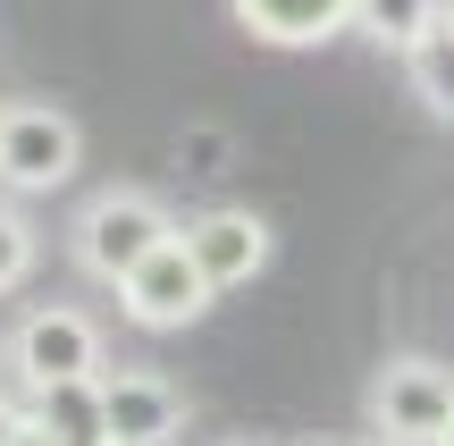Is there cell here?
Listing matches in <instances>:
<instances>
[{"label": "cell", "instance_id": "obj_7", "mask_svg": "<svg viewBox=\"0 0 454 446\" xmlns=\"http://www.w3.org/2000/svg\"><path fill=\"white\" fill-rule=\"evenodd\" d=\"M185 396L160 371H101V446H177Z\"/></svg>", "mask_w": 454, "mask_h": 446}, {"label": "cell", "instance_id": "obj_9", "mask_svg": "<svg viewBox=\"0 0 454 446\" xmlns=\"http://www.w3.org/2000/svg\"><path fill=\"white\" fill-rule=\"evenodd\" d=\"M446 26V0H354V26L371 51H387V59H404L412 43H429V34Z\"/></svg>", "mask_w": 454, "mask_h": 446}, {"label": "cell", "instance_id": "obj_14", "mask_svg": "<svg viewBox=\"0 0 454 446\" xmlns=\"http://www.w3.org/2000/svg\"><path fill=\"white\" fill-rule=\"evenodd\" d=\"M26 421H34L26 404H9V396H0V446H26Z\"/></svg>", "mask_w": 454, "mask_h": 446}, {"label": "cell", "instance_id": "obj_18", "mask_svg": "<svg viewBox=\"0 0 454 446\" xmlns=\"http://www.w3.org/2000/svg\"><path fill=\"white\" fill-rule=\"evenodd\" d=\"M446 446H454V438H446Z\"/></svg>", "mask_w": 454, "mask_h": 446}, {"label": "cell", "instance_id": "obj_10", "mask_svg": "<svg viewBox=\"0 0 454 446\" xmlns=\"http://www.w3.org/2000/svg\"><path fill=\"white\" fill-rule=\"evenodd\" d=\"M26 413L59 446H101V379H59L43 396H26Z\"/></svg>", "mask_w": 454, "mask_h": 446}, {"label": "cell", "instance_id": "obj_6", "mask_svg": "<svg viewBox=\"0 0 454 446\" xmlns=\"http://www.w3.org/2000/svg\"><path fill=\"white\" fill-rule=\"evenodd\" d=\"M185 253L202 262V278H211L219 295H236V286H253L261 270H270L278 228H270L261 211H244V202H219V211L185 219Z\"/></svg>", "mask_w": 454, "mask_h": 446}, {"label": "cell", "instance_id": "obj_4", "mask_svg": "<svg viewBox=\"0 0 454 446\" xmlns=\"http://www.w3.org/2000/svg\"><path fill=\"white\" fill-rule=\"evenodd\" d=\"M211 303H219V286L202 278V262L185 253V228L168 236L160 253H144L127 278H118V320H127V329H144V337H177V329H194Z\"/></svg>", "mask_w": 454, "mask_h": 446}, {"label": "cell", "instance_id": "obj_15", "mask_svg": "<svg viewBox=\"0 0 454 446\" xmlns=\"http://www.w3.org/2000/svg\"><path fill=\"white\" fill-rule=\"evenodd\" d=\"M219 446H261V438H219Z\"/></svg>", "mask_w": 454, "mask_h": 446}, {"label": "cell", "instance_id": "obj_17", "mask_svg": "<svg viewBox=\"0 0 454 446\" xmlns=\"http://www.w3.org/2000/svg\"><path fill=\"white\" fill-rule=\"evenodd\" d=\"M0 118H9V101H0Z\"/></svg>", "mask_w": 454, "mask_h": 446}, {"label": "cell", "instance_id": "obj_11", "mask_svg": "<svg viewBox=\"0 0 454 446\" xmlns=\"http://www.w3.org/2000/svg\"><path fill=\"white\" fill-rule=\"evenodd\" d=\"M404 84H412V101H421L429 118H446V127H454V26H438L429 43L404 51Z\"/></svg>", "mask_w": 454, "mask_h": 446}, {"label": "cell", "instance_id": "obj_13", "mask_svg": "<svg viewBox=\"0 0 454 446\" xmlns=\"http://www.w3.org/2000/svg\"><path fill=\"white\" fill-rule=\"evenodd\" d=\"M185 168L219 177V168H227V135H219V127H194V135H185Z\"/></svg>", "mask_w": 454, "mask_h": 446}, {"label": "cell", "instance_id": "obj_8", "mask_svg": "<svg viewBox=\"0 0 454 446\" xmlns=\"http://www.w3.org/2000/svg\"><path fill=\"white\" fill-rule=\"evenodd\" d=\"M227 17L270 51H320L354 26V0H227Z\"/></svg>", "mask_w": 454, "mask_h": 446}, {"label": "cell", "instance_id": "obj_3", "mask_svg": "<svg viewBox=\"0 0 454 446\" xmlns=\"http://www.w3.org/2000/svg\"><path fill=\"white\" fill-rule=\"evenodd\" d=\"M362 413H371L379 446H446L454 438V371L429 363V354H395V363H379Z\"/></svg>", "mask_w": 454, "mask_h": 446}, {"label": "cell", "instance_id": "obj_2", "mask_svg": "<svg viewBox=\"0 0 454 446\" xmlns=\"http://www.w3.org/2000/svg\"><path fill=\"white\" fill-rule=\"evenodd\" d=\"M0 363L17 371L26 396H43V387H59V379H101L110 346H101V320L93 312H76V303H34V312L9 329Z\"/></svg>", "mask_w": 454, "mask_h": 446}, {"label": "cell", "instance_id": "obj_12", "mask_svg": "<svg viewBox=\"0 0 454 446\" xmlns=\"http://www.w3.org/2000/svg\"><path fill=\"white\" fill-rule=\"evenodd\" d=\"M34 262H43L34 219H26V211H0V295H17V286L34 278Z\"/></svg>", "mask_w": 454, "mask_h": 446}, {"label": "cell", "instance_id": "obj_5", "mask_svg": "<svg viewBox=\"0 0 454 446\" xmlns=\"http://www.w3.org/2000/svg\"><path fill=\"white\" fill-rule=\"evenodd\" d=\"M84 160V127L51 101H9L0 118V185L9 194H59Z\"/></svg>", "mask_w": 454, "mask_h": 446}, {"label": "cell", "instance_id": "obj_16", "mask_svg": "<svg viewBox=\"0 0 454 446\" xmlns=\"http://www.w3.org/2000/svg\"><path fill=\"white\" fill-rule=\"evenodd\" d=\"M446 26H454V0H446Z\"/></svg>", "mask_w": 454, "mask_h": 446}, {"label": "cell", "instance_id": "obj_1", "mask_svg": "<svg viewBox=\"0 0 454 446\" xmlns=\"http://www.w3.org/2000/svg\"><path fill=\"white\" fill-rule=\"evenodd\" d=\"M168 236H177V219H168L160 194H144V185H101V194L76 211V228H67V253H76L84 278L118 286L144 253H160Z\"/></svg>", "mask_w": 454, "mask_h": 446}]
</instances>
